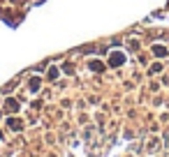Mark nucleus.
<instances>
[{
    "mask_svg": "<svg viewBox=\"0 0 169 157\" xmlns=\"http://www.w3.org/2000/svg\"><path fill=\"white\" fill-rule=\"evenodd\" d=\"M40 81H42L40 76H32L30 81H28V88H30L32 92H37V90H40Z\"/></svg>",
    "mask_w": 169,
    "mask_h": 157,
    "instance_id": "obj_1",
    "label": "nucleus"
},
{
    "mask_svg": "<svg viewBox=\"0 0 169 157\" xmlns=\"http://www.w3.org/2000/svg\"><path fill=\"white\" fill-rule=\"evenodd\" d=\"M5 106H7V111H12V113H16V111H19V102H16V100H12V97L5 102Z\"/></svg>",
    "mask_w": 169,
    "mask_h": 157,
    "instance_id": "obj_2",
    "label": "nucleus"
},
{
    "mask_svg": "<svg viewBox=\"0 0 169 157\" xmlns=\"http://www.w3.org/2000/svg\"><path fill=\"white\" fill-rule=\"evenodd\" d=\"M9 129H23V122L19 120V118H9Z\"/></svg>",
    "mask_w": 169,
    "mask_h": 157,
    "instance_id": "obj_3",
    "label": "nucleus"
},
{
    "mask_svg": "<svg viewBox=\"0 0 169 157\" xmlns=\"http://www.w3.org/2000/svg\"><path fill=\"white\" fill-rule=\"evenodd\" d=\"M109 62H111V65H114V67H118V65H123V53H114V56H111V60H109Z\"/></svg>",
    "mask_w": 169,
    "mask_h": 157,
    "instance_id": "obj_4",
    "label": "nucleus"
},
{
    "mask_svg": "<svg viewBox=\"0 0 169 157\" xmlns=\"http://www.w3.org/2000/svg\"><path fill=\"white\" fill-rule=\"evenodd\" d=\"M88 65H90V70H95V72H102V70H104V65H102L100 60H90Z\"/></svg>",
    "mask_w": 169,
    "mask_h": 157,
    "instance_id": "obj_5",
    "label": "nucleus"
},
{
    "mask_svg": "<svg viewBox=\"0 0 169 157\" xmlns=\"http://www.w3.org/2000/svg\"><path fill=\"white\" fill-rule=\"evenodd\" d=\"M46 78H49V81L58 78V70H56V67H49V72H46Z\"/></svg>",
    "mask_w": 169,
    "mask_h": 157,
    "instance_id": "obj_6",
    "label": "nucleus"
},
{
    "mask_svg": "<svg viewBox=\"0 0 169 157\" xmlns=\"http://www.w3.org/2000/svg\"><path fill=\"white\" fill-rule=\"evenodd\" d=\"M155 53H158V56H165V53H167V49H162V46H155Z\"/></svg>",
    "mask_w": 169,
    "mask_h": 157,
    "instance_id": "obj_7",
    "label": "nucleus"
},
{
    "mask_svg": "<svg viewBox=\"0 0 169 157\" xmlns=\"http://www.w3.org/2000/svg\"><path fill=\"white\" fill-rule=\"evenodd\" d=\"M0 139H2V134H0Z\"/></svg>",
    "mask_w": 169,
    "mask_h": 157,
    "instance_id": "obj_8",
    "label": "nucleus"
},
{
    "mask_svg": "<svg viewBox=\"0 0 169 157\" xmlns=\"http://www.w3.org/2000/svg\"><path fill=\"white\" fill-rule=\"evenodd\" d=\"M0 116H2V113H0Z\"/></svg>",
    "mask_w": 169,
    "mask_h": 157,
    "instance_id": "obj_9",
    "label": "nucleus"
}]
</instances>
